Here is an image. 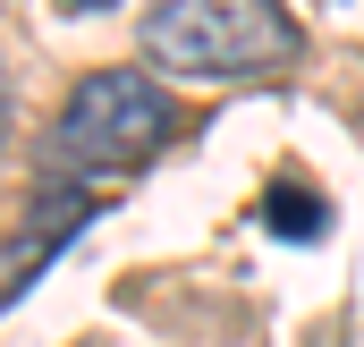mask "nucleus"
Segmentation results:
<instances>
[{"label":"nucleus","mask_w":364,"mask_h":347,"mask_svg":"<svg viewBox=\"0 0 364 347\" xmlns=\"http://www.w3.org/2000/svg\"><path fill=\"white\" fill-rule=\"evenodd\" d=\"M322 220H331V212H322V195H305V186H272V195H263V229H272V237H322Z\"/></svg>","instance_id":"3"},{"label":"nucleus","mask_w":364,"mask_h":347,"mask_svg":"<svg viewBox=\"0 0 364 347\" xmlns=\"http://www.w3.org/2000/svg\"><path fill=\"white\" fill-rule=\"evenodd\" d=\"M296 60L279 0H144V68L186 85H246Z\"/></svg>","instance_id":"1"},{"label":"nucleus","mask_w":364,"mask_h":347,"mask_svg":"<svg viewBox=\"0 0 364 347\" xmlns=\"http://www.w3.org/2000/svg\"><path fill=\"white\" fill-rule=\"evenodd\" d=\"M178 110L153 68H93L68 85L60 119L43 127V170H77V178H110V170H136L170 144Z\"/></svg>","instance_id":"2"}]
</instances>
